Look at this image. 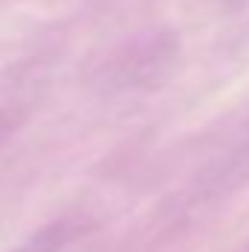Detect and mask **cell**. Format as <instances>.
I'll return each instance as SVG.
<instances>
[{"instance_id": "1", "label": "cell", "mask_w": 249, "mask_h": 252, "mask_svg": "<svg viewBox=\"0 0 249 252\" xmlns=\"http://www.w3.org/2000/svg\"><path fill=\"white\" fill-rule=\"evenodd\" d=\"M62 241H64V229L62 226H50V229L38 232L35 238L24 241L15 252H56L62 247Z\"/></svg>"}, {"instance_id": "2", "label": "cell", "mask_w": 249, "mask_h": 252, "mask_svg": "<svg viewBox=\"0 0 249 252\" xmlns=\"http://www.w3.org/2000/svg\"><path fill=\"white\" fill-rule=\"evenodd\" d=\"M3 135H6V121L0 118V138H3Z\"/></svg>"}]
</instances>
